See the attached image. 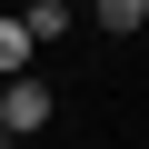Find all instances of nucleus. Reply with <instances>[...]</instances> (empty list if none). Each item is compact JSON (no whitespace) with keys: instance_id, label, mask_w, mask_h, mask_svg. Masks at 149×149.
Segmentation results:
<instances>
[{"instance_id":"obj_1","label":"nucleus","mask_w":149,"mask_h":149,"mask_svg":"<svg viewBox=\"0 0 149 149\" xmlns=\"http://www.w3.org/2000/svg\"><path fill=\"white\" fill-rule=\"evenodd\" d=\"M50 109H60V100L30 80V70H10V80H0V139H40V129H50Z\"/></svg>"},{"instance_id":"obj_2","label":"nucleus","mask_w":149,"mask_h":149,"mask_svg":"<svg viewBox=\"0 0 149 149\" xmlns=\"http://www.w3.org/2000/svg\"><path fill=\"white\" fill-rule=\"evenodd\" d=\"M40 60V40H30V20L10 10V20H0V80H10V70H30Z\"/></svg>"},{"instance_id":"obj_3","label":"nucleus","mask_w":149,"mask_h":149,"mask_svg":"<svg viewBox=\"0 0 149 149\" xmlns=\"http://www.w3.org/2000/svg\"><path fill=\"white\" fill-rule=\"evenodd\" d=\"M20 20H30V40H40V50H50V40H60V30H70V20H80V10H70V0H30V10H20Z\"/></svg>"},{"instance_id":"obj_4","label":"nucleus","mask_w":149,"mask_h":149,"mask_svg":"<svg viewBox=\"0 0 149 149\" xmlns=\"http://www.w3.org/2000/svg\"><path fill=\"white\" fill-rule=\"evenodd\" d=\"M90 20H100V30H119V40H129V30H149V0H100V10H90Z\"/></svg>"}]
</instances>
